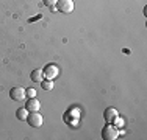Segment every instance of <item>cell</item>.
Masks as SVG:
<instances>
[{
  "instance_id": "1",
  "label": "cell",
  "mask_w": 147,
  "mask_h": 140,
  "mask_svg": "<svg viewBox=\"0 0 147 140\" xmlns=\"http://www.w3.org/2000/svg\"><path fill=\"white\" fill-rule=\"evenodd\" d=\"M102 137L105 140H114V139H117L119 137L117 128H116V126H113V125H107L102 129Z\"/></svg>"
},
{
  "instance_id": "2",
  "label": "cell",
  "mask_w": 147,
  "mask_h": 140,
  "mask_svg": "<svg viewBox=\"0 0 147 140\" xmlns=\"http://www.w3.org/2000/svg\"><path fill=\"white\" fill-rule=\"evenodd\" d=\"M74 8H75V3H74V0H58L57 2V9L59 13H72Z\"/></svg>"
},
{
  "instance_id": "3",
  "label": "cell",
  "mask_w": 147,
  "mask_h": 140,
  "mask_svg": "<svg viewBox=\"0 0 147 140\" xmlns=\"http://www.w3.org/2000/svg\"><path fill=\"white\" fill-rule=\"evenodd\" d=\"M27 121H28V125L33 126V128H39V126L42 125L44 118H42V115L39 114V111H36V112H30L28 117H27Z\"/></svg>"
},
{
  "instance_id": "4",
  "label": "cell",
  "mask_w": 147,
  "mask_h": 140,
  "mask_svg": "<svg viewBox=\"0 0 147 140\" xmlns=\"http://www.w3.org/2000/svg\"><path fill=\"white\" fill-rule=\"evenodd\" d=\"M9 97H11V100H14V101L25 100V97H27L25 89H24V87H13V89L9 90Z\"/></svg>"
},
{
  "instance_id": "5",
  "label": "cell",
  "mask_w": 147,
  "mask_h": 140,
  "mask_svg": "<svg viewBox=\"0 0 147 140\" xmlns=\"http://www.w3.org/2000/svg\"><path fill=\"white\" fill-rule=\"evenodd\" d=\"M42 73H44V78L45 79H55L58 76L59 70H58V67L55 64H49L47 67L42 70Z\"/></svg>"
},
{
  "instance_id": "6",
  "label": "cell",
  "mask_w": 147,
  "mask_h": 140,
  "mask_svg": "<svg viewBox=\"0 0 147 140\" xmlns=\"http://www.w3.org/2000/svg\"><path fill=\"white\" fill-rule=\"evenodd\" d=\"M103 117H105V120H107V123H113L114 118L117 117V111L114 109V107H107L103 112Z\"/></svg>"
},
{
  "instance_id": "7",
  "label": "cell",
  "mask_w": 147,
  "mask_h": 140,
  "mask_svg": "<svg viewBox=\"0 0 147 140\" xmlns=\"http://www.w3.org/2000/svg\"><path fill=\"white\" fill-rule=\"evenodd\" d=\"M25 107L28 109V112H36V111H39L41 103H39V100H36V97H34V98H30V100L27 101Z\"/></svg>"
},
{
  "instance_id": "8",
  "label": "cell",
  "mask_w": 147,
  "mask_h": 140,
  "mask_svg": "<svg viewBox=\"0 0 147 140\" xmlns=\"http://www.w3.org/2000/svg\"><path fill=\"white\" fill-rule=\"evenodd\" d=\"M31 81H34V83H41L42 81V78H44V73H42V70L41 69H34L33 72H31Z\"/></svg>"
},
{
  "instance_id": "9",
  "label": "cell",
  "mask_w": 147,
  "mask_h": 140,
  "mask_svg": "<svg viewBox=\"0 0 147 140\" xmlns=\"http://www.w3.org/2000/svg\"><path fill=\"white\" fill-rule=\"evenodd\" d=\"M16 117L19 118V120L25 121L27 117H28V109H27V107H19V109L16 111Z\"/></svg>"
},
{
  "instance_id": "10",
  "label": "cell",
  "mask_w": 147,
  "mask_h": 140,
  "mask_svg": "<svg viewBox=\"0 0 147 140\" xmlns=\"http://www.w3.org/2000/svg\"><path fill=\"white\" fill-rule=\"evenodd\" d=\"M41 86H42L44 90H52L53 89V81H52V79H42V81H41Z\"/></svg>"
},
{
  "instance_id": "11",
  "label": "cell",
  "mask_w": 147,
  "mask_h": 140,
  "mask_svg": "<svg viewBox=\"0 0 147 140\" xmlns=\"http://www.w3.org/2000/svg\"><path fill=\"white\" fill-rule=\"evenodd\" d=\"M25 93H27V97H28V98H34V97H36V90H34V89H25Z\"/></svg>"
},
{
  "instance_id": "12",
  "label": "cell",
  "mask_w": 147,
  "mask_h": 140,
  "mask_svg": "<svg viewBox=\"0 0 147 140\" xmlns=\"http://www.w3.org/2000/svg\"><path fill=\"white\" fill-rule=\"evenodd\" d=\"M57 2L58 0H44V5L49 6V8H52V6H57Z\"/></svg>"
},
{
  "instance_id": "13",
  "label": "cell",
  "mask_w": 147,
  "mask_h": 140,
  "mask_svg": "<svg viewBox=\"0 0 147 140\" xmlns=\"http://www.w3.org/2000/svg\"><path fill=\"white\" fill-rule=\"evenodd\" d=\"M114 121H116V128H122V126H124V121H122L119 117L114 118Z\"/></svg>"
}]
</instances>
